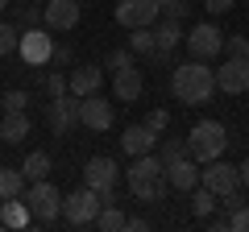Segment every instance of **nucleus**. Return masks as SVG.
I'll list each match as a JSON object with an SVG mask.
<instances>
[{
    "label": "nucleus",
    "mask_w": 249,
    "mask_h": 232,
    "mask_svg": "<svg viewBox=\"0 0 249 232\" xmlns=\"http://www.w3.org/2000/svg\"><path fill=\"white\" fill-rule=\"evenodd\" d=\"M191 17V0H162V21H187Z\"/></svg>",
    "instance_id": "nucleus-28"
},
{
    "label": "nucleus",
    "mask_w": 249,
    "mask_h": 232,
    "mask_svg": "<svg viewBox=\"0 0 249 232\" xmlns=\"http://www.w3.org/2000/svg\"><path fill=\"white\" fill-rule=\"evenodd\" d=\"M37 21H42V9H37V4H21L17 9V25L21 29H34Z\"/></svg>",
    "instance_id": "nucleus-32"
},
{
    "label": "nucleus",
    "mask_w": 249,
    "mask_h": 232,
    "mask_svg": "<svg viewBox=\"0 0 249 232\" xmlns=\"http://www.w3.org/2000/svg\"><path fill=\"white\" fill-rule=\"evenodd\" d=\"M17 54L25 58V66H46L50 63V54H54V37H50V29H21V46H17Z\"/></svg>",
    "instance_id": "nucleus-8"
},
{
    "label": "nucleus",
    "mask_w": 249,
    "mask_h": 232,
    "mask_svg": "<svg viewBox=\"0 0 249 232\" xmlns=\"http://www.w3.org/2000/svg\"><path fill=\"white\" fill-rule=\"evenodd\" d=\"M142 125H150L154 133H166V125H170V112L166 108H154V112H145V120Z\"/></svg>",
    "instance_id": "nucleus-33"
},
{
    "label": "nucleus",
    "mask_w": 249,
    "mask_h": 232,
    "mask_svg": "<svg viewBox=\"0 0 249 232\" xmlns=\"http://www.w3.org/2000/svg\"><path fill=\"white\" fill-rule=\"evenodd\" d=\"M29 179H25V170L21 166H0V199H17L25 195Z\"/></svg>",
    "instance_id": "nucleus-22"
},
{
    "label": "nucleus",
    "mask_w": 249,
    "mask_h": 232,
    "mask_svg": "<svg viewBox=\"0 0 249 232\" xmlns=\"http://www.w3.org/2000/svg\"><path fill=\"white\" fill-rule=\"evenodd\" d=\"M21 170H25V179H29V182L46 179V174H50V153H46V149H34L25 162H21Z\"/></svg>",
    "instance_id": "nucleus-24"
},
{
    "label": "nucleus",
    "mask_w": 249,
    "mask_h": 232,
    "mask_svg": "<svg viewBox=\"0 0 249 232\" xmlns=\"http://www.w3.org/2000/svg\"><path fill=\"white\" fill-rule=\"evenodd\" d=\"M232 4H237V0H204V9L212 13V17H220V13H229Z\"/></svg>",
    "instance_id": "nucleus-38"
},
{
    "label": "nucleus",
    "mask_w": 249,
    "mask_h": 232,
    "mask_svg": "<svg viewBox=\"0 0 249 232\" xmlns=\"http://www.w3.org/2000/svg\"><path fill=\"white\" fill-rule=\"evenodd\" d=\"M245 58H249V50H245Z\"/></svg>",
    "instance_id": "nucleus-44"
},
{
    "label": "nucleus",
    "mask_w": 249,
    "mask_h": 232,
    "mask_svg": "<svg viewBox=\"0 0 249 232\" xmlns=\"http://www.w3.org/2000/svg\"><path fill=\"white\" fill-rule=\"evenodd\" d=\"M158 17H162V0H121L116 4V25H124V29L154 25Z\"/></svg>",
    "instance_id": "nucleus-7"
},
{
    "label": "nucleus",
    "mask_w": 249,
    "mask_h": 232,
    "mask_svg": "<svg viewBox=\"0 0 249 232\" xmlns=\"http://www.w3.org/2000/svg\"><path fill=\"white\" fill-rule=\"evenodd\" d=\"M4 108H9V112H25L29 108V91H9V96H4Z\"/></svg>",
    "instance_id": "nucleus-35"
},
{
    "label": "nucleus",
    "mask_w": 249,
    "mask_h": 232,
    "mask_svg": "<svg viewBox=\"0 0 249 232\" xmlns=\"http://www.w3.org/2000/svg\"><path fill=\"white\" fill-rule=\"evenodd\" d=\"M224 149H229V129H224L220 120H199V125L191 129V137H187V153H191L199 166L224 158Z\"/></svg>",
    "instance_id": "nucleus-3"
},
{
    "label": "nucleus",
    "mask_w": 249,
    "mask_h": 232,
    "mask_svg": "<svg viewBox=\"0 0 249 232\" xmlns=\"http://www.w3.org/2000/svg\"><path fill=\"white\" fill-rule=\"evenodd\" d=\"M50 63H54V66H67V63H71V46L54 42V54H50Z\"/></svg>",
    "instance_id": "nucleus-37"
},
{
    "label": "nucleus",
    "mask_w": 249,
    "mask_h": 232,
    "mask_svg": "<svg viewBox=\"0 0 249 232\" xmlns=\"http://www.w3.org/2000/svg\"><path fill=\"white\" fill-rule=\"evenodd\" d=\"M220 207H224V212H237V207H241V195H237V191H229V195H220Z\"/></svg>",
    "instance_id": "nucleus-40"
},
{
    "label": "nucleus",
    "mask_w": 249,
    "mask_h": 232,
    "mask_svg": "<svg viewBox=\"0 0 249 232\" xmlns=\"http://www.w3.org/2000/svg\"><path fill=\"white\" fill-rule=\"evenodd\" d=\"M4 9H9V0H0V13H4Z\"/></svg>",
    "instance_id": "nucleus-43"
},
{
    "label": "nucleus",
    "mask_w": 249,
    "mask_h": 232,
    "mask_svg": "<svg viewBox=\"0 0 249 232\" xmlns=\"http://www.w3.org/2000/svg\"><path fill=\"white\" fill-rule=\"evenodd\" d=\"M46 125H50V133H71L75 125H79V96H54L50 104H46Z\"/></svg>",
    "instance_id": "nucleus-9"
},
{
    "label": "nucleus",
    "mask_w": 249,
    "mask_h": 232,
    "mask_svg": "<svg viewBox=\"0 0 249 232\" xmlns=\"http://www.w3.org/2000/svg\"><path fill=\"white\" fill-rule=\"evenodd\" d=\"M158 141H162V133H154L150 125H129V129H124V137H121V149L129 153V158H142V153L158 149Z\"/></svg>",
    "instance_id": "nucleus-16"
},
{
    "label": "nucleus",
    "mask_w": 249,
    "mask_h": 232,
    "mask_svg": "<svg viewBox=\"0 0 249 232\" xmlns=\"http://www.w3.org/2000/svg\"><path fill=\"white\" fill-rule=\"evenodd\" d=\"M0 224L4 228H25V224H34V212H29L25 199H0Z\"/></svg>",
    "instance_id": "nucleus-21"
},
{
    "label": "nucleus",
    "mask_w": 249,
    "mask_h": 232,
    "mask_svg": "<svg viewBox=\"0 0 249 232\" xmlns=\"http://www.w3.org/2000/svg\"><path fill=\"white\" fill-rule=\"evenodd\" d=\"M129 50L133 54H154V25H142V29H129Z\"/></svg>",
    "instance_id": "nucleus-26"
},
{
    "label": "nucleus",
    "mask_w": 249,
    "mask_h": 232,
    "mask_svg": "<svg viewBox=\"0 0 249 232\" xmlns=\"http://www.w3.org/2000/svg\"><path fill=\"white\" fill-rule=\"evenodd\" d=\"M112 120H116V112H112V104H108L104 96H83L79 99V125L83 129H91V133H104V129H112Z\"/></svg>",
    "instance_id": "nucleus-11"
},
{
    "label": "nucleus",
    "mask_w": 249,
    "mask_h": 232,
    "mask_svg": "<svg viewBox=\"0 0 249 232\" xmlns=\"http://www.w3.org/2000/svg\"><path fill=\"white\" fill-rule=\"evenodd\" d=\"M124 228H129V232H145V228H150V224H145L142 215H129V220H124Z\"/></svg>",
    "instance_id": "nucleus-41"
},
{
    "label": "nucleus",
    "mask_w": 249,
    "mask_h": 232,
    "mask_svg": "<svg viewBox=\"0 0 249 232\" xmlns=\"http://www.w3.org/2000/svg\"><path fill=\"white\" fill-rule=\"evenodd\" d=\"M237 170H241V187H245V191H249V158H245V162H241V166H237Z\"/></svg>",
    "instance_id": "nucleus-42"
},
{
    "label": "nucleus",
    "mask_w": 249,
    "mask_h": 232,
    "mask_svg": "<svg viewBox=\"0 0 249 232\" xmlns=\"http://www.w3.org/2000/svg\"><path fill=\"white\" fill-rule=\"evenodd\" d=\"M249 50V37H224V54H229V58H241V54H245Z\"/></svg>",
    "instance_id": "nucleus-34"
},
{
    "label": "nucleus",
    "mask_w": 249,
    "mask_h": 232,
    "mask_svg": "<svg viewBox=\"0 0 249 232\" xmlns=\"http://www.w3.org/2000/svg\"><path fill=\"white\" fill-rule=\"evenodd\" d=\"M100 83H104V71L100 66H75L71 71V96H96L100 91Z\"/></svg>",
    "instance_id": "nucleus-20"
},
{
    "label": "nucleus",
    "mask_w": 249,
    "mask_h": 232,
    "mask_svg": "<svg viewBox=\"0 0 249 232\" xmlns=\"http://www.w3.org/2000/svg\"><path fill=\"white\" fill-rule=\"evenodd\" d=\"M183 42H187V54H191V58H204V63H212L216 54H224V33L212 21H199Z\"/></svg>",
    "instance_id": "nucleus-6"
},
{
    "label": "nucleus",
    "mask_w": 249,
    "mask_h": 232,
    "mask_svg": "<svg viewBox=\"0 0 249 232\" xmlns=\"http://www.w3.org/2000/svg\"><path fill=\"white\" fill-rule=\"evenodd\" d=\"M216 199H220V195H216L212 187H204V182H199V187L191 191V212H196L199 220H208V215H212L216 207H220V203H216Z\"/></svg>",
    "instance_id": "nucleus-23"
},
{
    "label": "nucleus",
    "mask_w": 249,
    "mask_h": 232,
    "mask_svg": "<svg viewBox=\"0 0 249 232\" xmlns=\"http://www.w3.org/2000/svg\"><path fill=\"white\" fill-rule=\"evenodd\" d=\"M124 182H129L133 199H142V203H162V199L170 195L166 162H162L158 153H142V158H133L129 170H124Z\"/></svg>",
    "instance_id": "nucleus-1"
},
{
    "label": "nucleus",
    "mask_w": 249,
    "mask_h": 232,
    "mask_svg": "<svg viewBox=\"0 0 249 232\" xmlns=\"http://www.w3.org/2000/svg\"><path fill=\"white\" fill-rule=\"evenodd\" d=\"M245 4H249V0H245Z\"/></svg>",
    "instance_id": "nucleus-45"
},
{
    "label": "nucleus",
    "mask_w": 249,
    "mask_h": 232,
    "mask_svg": "<svg viewBox=\"0 0 249 232\" xmlns=\"http://www.w3.org/2000/svg\"><path fill=\"white\" fill-rule=\"evenodd\" d=\"M116 179H121V166H116L112 158H91L88 166H83V182H88L91 191H112L116 187Z\"/></svg>",
    "instance_id": "nucleus-14"
},
{
    "label": "nucleus",
    "mask_w": 249,
    "mask_h": 232,
    "mask_svg": "<svg viewBox=\"0 0 249 232\" xmlns=\"http://www.w3.org/2000/svg\"><path fill=\"white\" fill-rule=\"evenodd\" d=\"M133 58H137V54L129 50V46H124V50H108V71H112V75L116 71H129V66H137Z\"/></svg>",
    "instance_id": "nucleus-29"
},
{
    "label": "nucleus",
    "mask_w": 249,
    "mask_h": 232,
    "mask_svg": "<svg viewBox=\"0 0 249 232\" xmlns=\"http://www.w3.org/2000/svg\"><path fill=\"white\" fill-rule=\"evenodd\" d=\"M204 187H212L216 195H229V191L241 187V170L229 166V162H204Z\"/></svg>",
    "instance_id": "nucleus-15"
},
{
    "label": "nucleus",
    "mask_w": 249,
    "mask_h": 232,
    "mask_svg": "<svg viewBox=\"0 0 249 232\" xmlns=\"http://www.w3.org/2000/svg\"><path fill=\"white\" fill-rule=\"evenodd\" d=\"M67 91H71V75H58V71H54V75H46V96H67Z\"/></svg>",
    "instance_id": "nucleus-31"
},
{
    "label": "nucleus",
    "mask_w": 249,
    "mask_h": 232,
    "mask_svg": "<svg viewBox=\"0 0 249 232\" xmlns=\"http://www.w3.org/2000/svg\"><path fill=\"white\" fill-rule=\"evenodd\" d=\"M154 153H158V158H162V162L170 166V162L187 158V137H162V141H158V149H154Z\"/></svg>",
    "instance_id": "nucleus-25"
},
{
    "label": "nucleus",
    "mask_w": 249,
    "mask_h": 232,
    "mask_svg": "<svg viewBox=\"0 0 249 232\" xmlns=\"http://www.w3.org/2000/svg\"><path fill=\"white\" fill-rule=\"evenodd\" d=\"M232 228H237V232H249V203H241L237 212H232Z\"/></svg>",
    "instance_id": "nucleus-36"
},
{
    "label": "nucleus",
    "mask_w": 249,
    "mask_h": 232,
    "mask_svg": "<svg viewBox=\"0 0 249 232\" xmlns=\"http://www.w3.org/2000/svg\"><path fill=\"white\" fill-rule=\"evenodd\" d=\"M208 228H212V232H229L232 228V215H208Z\"/></svg>",
    "instance_id": "nucleus-39"
},
{
    "label": "nucleus",
    "mask_w": 249,
    "mask_h": 232,
    "mask_svg": "<svg viewBox=\"0 0 249 232\" xmlns=\"http://www.w3.org/2000/svg\"><path fill=\"white\" fill-rule=\"evenodd\" d=\"M124 220H129V215H124L116 203H104V207H100V215H96V224H100L104 232H121V228H124Z\"/></svg>",
    "instance_id": "nucleus-27"
},
{
    "label": "nucleus",
    "mask_w": 249,
    "mask_h": 232,
    "mask_svg": "<svg viewBox=\"0 0 249 232\" xmlns=\"http://www.w3.org/2000/svg\"><path fill=\"white\" fill-rule=\"evenodd\" d=\"M100 207H104V195H100V191H91L88 182H83L79 191L62 195V220L71 224V228H88V224H96Z\"/></svg>",
    "instance_id": "nucleus-4"
},
{
    "label": "nucleus",
    "mask_w": 249,
    "mask_h": 232,
    "mask_svg": "<svg viewBox=\"0 0 249 232\" xmlns=\"http://www.w3.org/2000/svg\"><path fill=\"white\" fill-rule=\"evenodd\" d=\"M178 42H183V29H178V21H154V54H150V58H158V63H162V58H170V50H175V46Z\"/></svg>",
    "instance_id": "nucleus-18"
},
{
    "label": "nucleus",
    "mask_w": 249,
    "mask_h": 232,
    "mask_svg": "<svg viewBox=\"0 0 249 232\" xmlns=\"http://www.w3.org/2000/svg\"><path fill=\"white\" fill-rule=\"evenodd\" d=\"M17 46H21V33H17V25L0 21V54H17Z\"/></svg>",
    "instance_id": "nucleus-30"
},
{
    "label": "nucleus",
    "mask_w": 249,
    "mask_h": 232,
    "mask_svg": "<svg viewBox=\"0 0 249 232\" xmlns=\"http://www.w3.org/2000/svg\"><path fill=\"white\" fill-rule=\"evenodd\" d=\"M170 91H175L178 104H208V99L216 96V71L204 63V58H191V63L175 66V75H170Z\"/></svg>",
    "instance_id": "nucleus-2"
},
{
    "label": "nucleus",
    "mask_w": 249,
    "mask_h": 232,
    "mask_svg": "<svg viewBox=\"0 0 249 232\" xmlns=\"http://www.w3.org/2000/svg\"><path fill=\"white\" fill-rule=\"evenodd\" d=\"M166 179H170V191H183V195H191V191L204 182V166H199V162L187 153V158H178V162H170V166H166Z\"/></svg>",
    "instance_id": "nucleus-13"
},
{
    "label": "nucleus",
    "mask_w": 249,
    "mask_h": 232,
    "mask_svg": "<svg viewBox=\"0 0 249 232\" xmlns=\"http://www.w3.org/2000/svg\"><path fill=\"white\" fill-rule=\"evenodd\" d=\"M216 87L229 91V96L249 91V58L245 54H241V58H224V63L216 66Z\"/></svg>",
    "instance_id": "nucleus-12"
},
{
    "label": "nucleus",
    "mask_w": 249,
    "mask_h": 232,
    "mask_svg": "<svg viewBox=\"0 0 249 232\" xmlns=\"http://www.w3.org/2000/svg\"><path fill=\"white\" fill-rule=\"evenodd\" d=\"M21 199H25L29 212H34V224H54L62 215V191L54 187V182H46V179L29 182Z\"/></svg>",
    "instance_id": "nucleus-5"
},
{
    "label": "nucleus",
    "mask_w": 249,
    "mask_h": 232,
    "mask_svg": "<svg viewBox=\"0 0 249 232\" xmlns=\"http://www.w3.org/2000/svg\"><path fill=\"white\" fill-rule=\"evenodd\" d=\"M142 91H145V75L137 71V66H129V71H116V75H112V96L121 99V104L142 99Z\"/></svg>",
    "instance_id": "nucleus-17"
},
{
    "label": "nucleus",
    "mask_w": 249,
    "mask_h": 232,
    "mask_svg": "<svg viewBox=\"0 0 249 232\" xmlns=\"http://www.w3.org/2000/svg\"><path fill=\"white\" fill-rule=\"evenodd\" d=\"M83 17L79 0H46L42 4V25L54 29V33H67V29H75Z\"/></svg>",
    "instance_id": "nucleus-10"
},
{
    "label": "nucleus",
    "mask_w": 249,
    "mask_h": 232,
    "mask_svg": "<svg viewBox=\"0 0 249 232\" xmlns=\"http://www.w3.org/2000/svg\"><path fill=\"white\" fill-rule=\"evenodd\" d=\"M29 133H34L29 112H9V108H4V120H0V141H4V145H21Z\"/></svg>",
    "instance_id": "nucleus-19"
}]
</instances>
